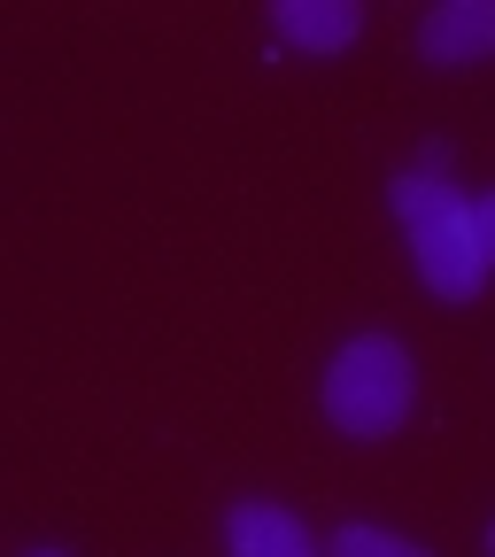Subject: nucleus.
I'll return each mask as SVG.
<instances>
[{
	"label": "nucleus",
	"mask_w": 495,
	"mask_h": 557,
	"mask_svg": "<svg viewBox=\"0 0 495 557\" xmlns=\"http://www.w3.org/2000/svg\"><path fill=\"white\" fill-rule=\"evenodd\" d=\"M271 32L287 47H310V54H341L364 32V9L357 0H271Z\"/></svg>",
	"instance_id": "5"
},
{
	"label": "nucleus",
	"mask_w": 495,
	"mask_h": 557,
	"mask_svg": "<svg viewBox=\"0 0 495 557\" xmlns=\"http://www.w3.org/2000/svg\"><path fill=\"white\" fill-rule=\"evenodd\" d=\"M325 557H434V549H418V542H403L387 527H341L325 542Z\"/></svg>",
	"instance_id": "6"
},
{
	"label": "nucleus",
	"mask_w": 495,
	"mask_h": 557,
	"mask_svg": "<svg viewBox=\"0 0 495 557\" xmlns=\"http://www.w3.org/2000/svg\"><path fill=\"white\" fill-rule=\"evenodd\" d=\"M32 557H62V549H32Z\"/></svg>",
	"instance_id": "8"
},
{
	"label": "nucleus",
	"mask_w": 495,
	"mask_h": 557,
	"mask_svg": "<svg viewBox=\"0 0 495 557\" xmlns=\"http://www.w3.org/2000/svg\"><path fill=\"white\" fill-rule=\"evenodd\" d=\"M487 549H495V527H487Z\"/></svg>",
	"instance_id": "9"
},
{
	"label": "nucleus",
	"mask_w": 495,
	"mask_h": 557,
	"mask_svg": "<svg viewBox=\"0 0 495 557\" xmlns=\"http://www.w3.org/2000/svg\"><path fill=\"white\" fill-rule=\"evenodd\" d=\"M225 549H233V557H325V542H318L295 511L256 504V496L225 511Z\"/></svg>",
	"instance_id": "3"
},
{
	"label": "nucleus",
	"mask_w": 495,
	"mask_h": 557,
	"mask_svg": "<svg viewBox=\"0 0 495 557\" xmlns=\"http://www.w3.org/2000/svg\"><path fill=\"white\" fill-rule=\"evenodd\" d=\"M418 54L442 62V70L495 54V0H449V9H434L418 24Z\"/></svg>",
	"instance_id": "4"
},
{
	"label": "nucleus",
	"mask_w": 495,
	"mask_h": 557,
	"mask_svg": "<svg viewBox=\"0 0 495 557\" xmlns=\"http://www.w3.org/2000/svg\"><path fill=\"white\" fill-rule=\"evenodd\" d=\"M472 225H480V256L495 263V194H472Z\"/></svg>",
	"instance_id": "7"
},
{
	"label": "nucleus",
	"mask_w": 495,
	"mask_h": 557,
	"mask_svg": "<svg viewBox=\"0 0 495 557\" xmlns=\"http://www.w3.org/2000/svg\"><path fill=\"white\" fill-rule=\"evenodd\" d=\"M410 395H418V364L395 333H357L325 364V418L348 442H387L410 418Z\"/></svg>",
	"instance_id": "2"
},
{
	"label": "nucleus",
	"mask_w": 495,
	"mask_h": 557,
	"mask_svg": "<svg viewBox=\"0 0 495 557\" xmlns=\"http://www.w3.org/2000/svg\"><path fill=\"white\" fill-rule=\"evenodd\" d=\"M387 194H395V218H403V233H410V263H418V278H426L442 302H472V295L487 287V271H495V263L480 256L472 194L449 186L442 156H434V163H418V171H403Z\"/></svg>",
	"instance_id": "1"
}]
</instances>
